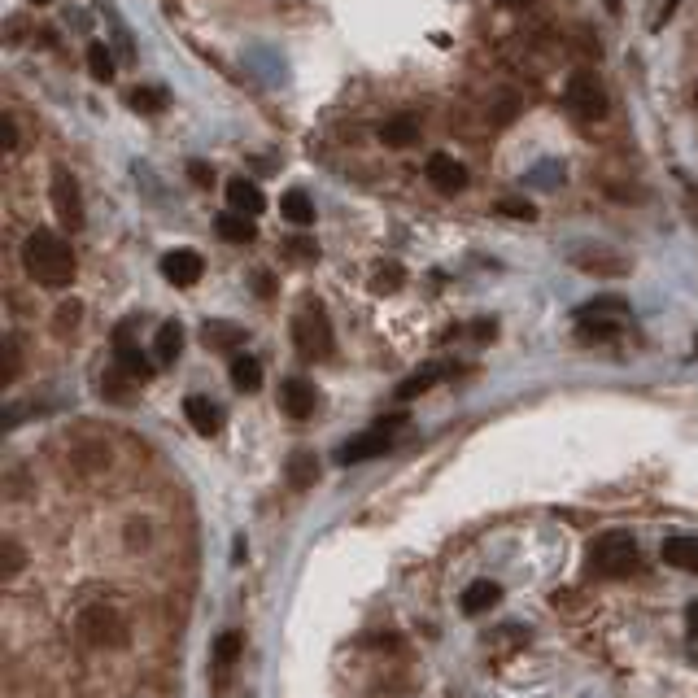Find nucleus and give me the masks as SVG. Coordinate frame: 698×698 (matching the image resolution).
I'll list each match as a JSON object with an SVG mask.
<instances>
[{
    "mask_svg": "<svg viewBox=\"0 0 698 698\" xmlns=\"http://www.w3.org/2000/svg\"><path fill=\"white\" fill-rule=\"evenodd\" d=\"M22 267H27L31 280L44 288H70L75 284L79 262H75V249H70L62 236L40 227V232H31L22 240Z\"/></svg>",
    "mask_w": 698,
    "mask_h": 698,
    "instance_id": "f257e3e1",
    "label": "nucleus"
},
{
    "mask_svg": "<svg viewBox=\"0 0 698 698\" xmlns=\"http://www.w3.org/2000/svg\"><path fill=\"white\" fill-rule=\"evenodd\" d=\"M637 568H642V550H637V541L629 533L594 537V546H589V572L607 576V581H624V576H633Z\"/></svg>",
    "mask_w": 698,
    "mask_h": 698,
    "instance_id": "f03ea898",
    "label": "nucleus"
},
{
    "mask_svg": "<svg viewBox=\"0 0 698 698\" xmlns=\"http://www.w3.org/2000/svg\"><path fill=\"white\" fill-rule=\"evenodd\" d=\"M79 633H83L88 646H96V651H123V646L131 642L127 620L118 616V607H110V603L83 607L79 611Z\"/></svg>",
    "mask_w": 698,
    "mask_h": 698,
    "instance_id": "7ed1b4c3",
    "label": "nucleus"
},
{
    "mask_svg": "<svg viewBox=\"0 0 698 698\" xmlns=\"http://www.w3.org/2000/svg\"><path fill=\"white\" fill-rule=\"evenodd\" d=\"M293 345H297V354L310 358V363H319V358H332V323H328V310H323L319 302H310L302 306V315L293 319Z\"/></svg>",
    "mask_w": 698,
    "mask_h": 698,
    "instance_id": "20e7f679",
    "label": "nucleus"
},
{
    "mask_svg": "<svg viewBox=\"0 0 698 698\" xmlns=\"http://www.w3.org/2000/svg\"><path fill=\"white\" fill-rule=\"evenodd\" d=\"M397 428H406V411H397V415H384L376 428L363 432V437H354V441H345L341 450H336V463L341 467H354V463H367V459H380L384 450L393 445L397 437Z\"/></svg>",
    "mask_w": 698,
    "mask_h": 698,
    "instance_id": "39448f33",
    "label": "nucleus"
},
{
    "mask_svg": "<svg viewBox=\"0 0 698 698\" xmlns=\"http://www.w3.org/2000/svg\"><path fill=\"white\" fill-rule=\"evenodd\" d=\"M568 105L576 118H607V88L598 83L594 70H576L568 79Z\"/></svg>",
    "mask_w": 698,
    "mask_h": 698,
    "instance_id": "423d86ee",
    "label": "nucleus"
},
{
    "mask_svg": "<svg viewBox=\"0 0 698 698\" xmlns=\"http://www.w3.org/2000/svg\"><path fill=\"white\" fill-rule=\"evenodd\" d=\"M48 192H53V210L57 219H62L70 232H79L83 227V192H79V179L66 171V166H57L53 171V184H48Z\"/></svg>",
    "mask_w": 698,
    "mask_h": 698,
    "instance_id": "0eeeda50",
    "label": "nucleus"
},
{
    "mask_svg": "<svg viewBox=\"0 0 698 698\" xmlns=\"http://www.w3.org/2000/svg\"><path fill=\"white\" fill-rule=\"evenodd\" d=\"M162 275L175 288H192L201 275H206V258H201L197 249H171V254L162 258Z\"/></svg>",
    "mask_w": 698,
    "mask_h": 698,
    "instance_id": "6e6552de",
    "label": "nucleus"
},
{
    "mask_svg": "<svg viewBox=\"0 0 698 698\" xmlns=\"http://www.w3.org/2000/svg\"><path fill=\"white\" fill-rule=\"evenodd\" d=\"M114 358H118L114 367H123L131 380H149L153 376V363L140 354V345L131 341V319L118 323V332H114Z\"/></svg>",
    "mask_w": 698,
    "mask_h": 698,
    "instance_id": "1a4fd4ad",
    "label": "nucleus"
},
{
    "mask_svg": "<svg viewBox=\"0 0 698 698\" xmlns=\"http://www.w3.org/2000/svg\"><path fill=\"white\" fill-rule=\"evenodd\" d=\"M280 406H284L288 419H310V415H315V406H319L315 384L302 380V376H288L280 384Z\"/></svg>",
    "mask_w": 698,
    "mask_h": 698,
    "instance_id": "9d476101",
    "label": "nucleus"
},
{
    "mask_svg": "<svg viewBox=\"0 0 698 698\" xmlns=\"http://www.w3.org/2000/svg\"><path fill=\"white\" fill-rule=\"evenodd\" d=\"M424 171H428V184L437 192H463L467 188V166L454 162L450 153H432Z\"/></svg>",
    "mask_w": 698,
    "mask_h": 698,
    "instance_id": "9b49d317",
    "label": "nucleus"
},
{
    "mask_svg": "<svg viewBox=\"0 0 698 698\" xmlns=\"http://www.w3.org/2000/svg\"><path fill=\"white\" fill-rule=\"evenodd\" d=\"M227 206H232L236 214H262L267 210V197H262V188L254 184V179H245V175H236V179H227Z\"/></svg>",
    "mask_w": 698,
    "mask_h": 698,
    "instance_id": "f8f14e48",
    "label": "nucleus"
},
{
    "mask_svg": "<svg viewBox=\"0 0 698 698\" xmlns=\"http://www.w3.org/2000/svg\"><path fill=\"white\" fill-rule=\"evenodd\" d=\"M184 415H188V424L197 428L201 437H214V432L223 428V411L210 402V397H201V393H192L184 402Z\"/></svg>",
    "mask_w": 698,
    "mask_h": 698,
    "instance_id": "ddd939ff",
    "label": "nucleus"
},
{
    "mask_svg": "<svg viewBox=\"0 0 698 698\" xmlns=\"http://www.w3.org/2000/svg\"><path fill=\"white\" fill-rule=\"evenodd\" d=\"M380 140L389 144V149H411V144H419V118L393 114L389 123H380Z\"/></svg>",
    "mask_w": 698,
    "mask_h": 698,
    "instance_id": "4468645a",
    "label": "nucleus"
},
{
    "mask_svg": "<svg viewBox=\"0 0 698 698\" xmlns=\"http://www.w3.org/2000/svg\"><path fill=\"white\" fill-rule=\"evenodd\" d=\"M664 563L668 568H681V572H698V537H668L664 541Z\"/></svg>",
    "mask_w": 698,
    "mask_h": 698,
    "instance_id": "2eb2a0df",
    "label": "nucleus"
},
{
    "mask_svg": "<svg viewBox=\"0 0 698 698\" xmlns=\"http://www.w3.org/2000/svg\"><path fill=\"white\" fill-rule=\"evenodd\" d=\"M576 271L585 275H607V280H616V275H629V258L620 254H576Z\"/></svg>",
    "mask_w": 698,
    "mask_h": 698,
    "instance_id": "dca6fc26",
    "label": "nucleus"
},
{
    "mask_svg": "<svg viewBox=\"0 0 698 698\" xmlns=\"http://www.w3.org/2000/svg\"><path fill=\"white\" fill-rule=\"evenodd\" d=\"M498 598H502V589L493 585V581L467 585V589H463V616H485V611L498 607Z\"/></svg>",
    "mask_w": 698,
    "mask_h": 698,
    "instance_id": "f3484780",
    "label": "nucleus"
},
{
    "mask_svg": "<svg viewBox=\"0 0 698 698\" xmlns=\"http://www.w3.org/2000/svg\"><path fill=\"white\" fill-rule=\"evenodd\" d=\"M201 341L210 349H240L245 345V328H240V323H227V319H210L206 328H201Z\"/></svg>",
    "mask_w": 698,
    "mask_h": 698,
    "instance_id": "a211bd4d",
    "label": "nucleus"
},
{
    "mask_svg": "<svg viewBox=\"0 0 698 698\" xmlns=\"http://www.w3.org/2000/svg\"><path fill=\"white\" fill-rule=\"evenodd\" d=\"M284 472H288V485H293V489H310L319 480V459L310 450H293V454H288Z\"/></svg>",
    "mask_w": 698,
    "mask_h": 698,
    "instance_id": "6ab92c4d",
    "label": "nucleus"
},
{
    "mask_svg": "<svg viewBox=\"0 0 698 698\" xmlns=\"http://www.w3.org/2000/svg\"><path fill=\"white\" fill-rule=\"evenodd\" d=\"M280 214L293 227H310V223H315V201H310L302 188H288L280 197Z\"/></svg>",
    "mask_w": 698,
    "mask_h": 698,
    "instance_id": "aec40b11",
    "label": "nucleus"
},
{
    "mask_svg": "<svg viewBox=\"0 0 698 698\" xmlns=\"http://www.w3.org/2000/svg\"><path fill=\"white\" fill-rule=\"evenodd\" d=\"M179 349H184V328H179V323H162L158 336H153V358H158V367H171L179 358Z\"/></svg>",
    "mask_w": 698,
    "mask_h": 698,
    "instance_id": "412c9836",
    "label": "nucleus"
},
{
    "mask_svg": "<svg viewBox=\"0 0 698 698\" xmlns=\"http://www.w3.org/2000/svg\"><path fill=\"white\" fill-rule=\"evenodd\" d=\"M219 236L223 240H232V245H249V240L258 236V227H254V219L249 214H236V210H227V214H219Z\"/></svg>",
    "mask_w": 698,
    "mask_h": 698,
    "instance_id": "4be33fe9",
    "label": "nucleus"
},
{
    "mask_svg": "<svg viewBox=\"0 0 698 698\" xmlns=\"http://www.w3.org/2000/svg\"><path fill=\"white\" fill-rule=\"evenodd\" d=\"M232 384L240 393H258L262 389V363L249 354H236L232 358Z\"/></svg>",
    "mask_w": 698,
    "mask_h": 698,
    "instance_id": "5701e85b",
    "label": "nucleus"
},
{
    "mask_svg": "<svg viewBox=\"0 0 698 698\" xmlns=\"http://www.w3.org/2000/svg\"><path fill=\"white\" fill-rule=\"evenodd\" d=\"M576 319H629V302L624 297H594V302H585L576 310Z\"/></svg>",
    "mask_w": 698,
    "mask_h": 698,
    "instance_id": "b1692460",
    "label": "nucleus"
},
{
    "mask_svg": "<svg viewBox=\"0 0 698 698\" xmlns=\"http://www.w3.org/2000/svg\"><path fill=\"white\" fill-rule=\"evenodd\" d=\"M127 101H131V110H140V114H166V105H171V92H166V88H149V83H140V88L131 92Z\"/></svg>",
    "mask_w": 698,
    "mask_h": 698,
    "instance_id": "393cba45",
    "label": "nucleus"
},
{
    "mask_svg": "<svg viewBox=\"0 0 698 698\" xmlns=\"http://www.w3.org/2000/svg\"><path fill=\"white\" fill-rule=\"evenodd\" d=\"M437 380H445V367H441V363H432V367H424V371H415L411 380H402V384H397V397H402V402H411V397L428 393Z\"/></svg>",
    "mask_w": 698,
    "mask_h": 698,
    "instance_id": "a878e982",
    "label": "nucleus"
},
{
    "mask_svg": "<svg viewBox=\"0 0 698 698\" xmlns=\"http://www.w3.org/2000/svg\"><path fill=\"white\" fill-rule=\"evenodd\" d=\"M240 646H245V637H240V633H232V629L219 633V642H214V672H219V677L240 659Z\"/></svg>",
    "mask_w": 698,
    "mask_h": 698,
    "instance_id": "bb28decb",
    "label": "nucleus"
},
{
    "mask_svg": "<svg viewBox=\"0 0 698 698\" xmlns=\"http://www.w3.org/2000/svg\"><path fill=\"white\" fill-rule=\"evenodd\" d=\"M88 70L96 83H110L114 79V57H110V44L105 40H92L88 44Z\"/></svg>",
    "mask_w": 698,
    "mask_h": 698,
    "instance_id": "cd10ccee",
    "label": "nucleus"
},
{
    "mask_svg": "<svg viewBox=\"0 0 698 698\" xmlns=\"http://www.w3.org/2000/svg\"><path fill=\"white\" fill-rule=\"evenodd\" d=\"M131 384H136V380H131L123 367H114V371H105V376H101V393L110 397V402L127 406V402H131Z\"/></svg>",
    "mask_w": 698,
    "mask_h": 698,
    "instance_id": "c85d7f7f",
    "label": "nucleus"
},
{
    "mask_svg": "<svg viewBox=\"0 0 698 698\" xmlns=\"http://www.w3.org/2000/svg\"><path fill=\"white\" fill-rule=\"evenodd\" d=\"M22 563H27V555H22V546H18V541H14V537H5V541H0V581H18Z\"/></svg>",
    "mask_w": 698,
    "mask_h": 698,
    "instance_id": "c756f323",
    "label": "nucleus"
},
{
    "mask_svg": "<svg viewBox=\"0 0 698 698\" xmlns=\"http://www.w3.org/2000/svg\"><path fill=\"white\" fill-rule=\"evenodd\" d=\"M576 336H581V341H616V336H620V319H581Z\"/></svg>",
    "mask_w": 698,
    "mask_h": 698,
    "instance_id": "7c9ffc66",
    "label": "nucleus"
},
{
    "mask_svg": "<svg viewBox=\"0 0 698 698\" xmlns=\"http://www.w3.org/2000/svg\"><path fill=\"white\" fill-rule=\"evenodd\" d=\"M498 214H502V219H515V223H533L537 219V206H533V201H524V197H502L498 201Z\"/></svg>",
    "mask_w": 698,
    "mask_h": 698,
    "instance_id": "2f4dec72",
    "label": "nucleus"
},
{
    "mask_svg": "<svg viewBox=\"0 0 698 698\" xmlns=\"http://www.w3.org/2000/svg\"><path fill=\"white\" fill-rule=\"evenodd\" d=\"M0 349H5V371H0V384L9 389V384L22 376V354H18V341H14V336H5V345H0Z\"/></svg>",
    "mask_w": 698,
    "mask_h": 698,
    "instance_id": "473e14b6",
    "label": "nucleus"
},
{
    "mask_svg": "<svg viewBox=\"0 0 698 698\" xmlns=\"http://www.w3.org/2000/svg\"><path fill=\"white\" fill-rule=\"evenodd\" d=\"M371 284H376V293H397V288H402V267H393V262H389L384 271H376V280H371Z\"/></svg>",
    "mask_w": 698,
    "mask_h": 698,
    "instance_id": "72a5a7b5",
    "label": "nucleus"
},
{
    "mask_svg": "<svg viewBox=\"0 0 698 698\" xmlns=\"http://www.w3.org/2000/svg\"><path fill=\"white\" fill-rule=\"evenodd\" d=\"M79 315H83V306L79 302H66L62 310H57V332H75V323H79Z\"/></svg>",
    "mask_w": 698,
    "mask_h": 698,
    "instance_id": "f704fd0d",
    "label": "nucleus"
},
{
    "mask_svg": "<svg viewBox=\"0 0 698 698\" xmlns=\"http://www.w3.org/2000/svg\"><path fill=\"white\" fill-rule=\"evenodd\" d=\"M188 179L197 188H210L214 184V166H206V162H188Z\"/></svg>",
    "mask_w": 698,
    "mask_h": 698,
    "instance_id": "c9c22d12",
    "label": "nucleus"
},
{
    "mask_svg": "<svg viewBox=\"0 0 698 698\" xmlns=\"http://www.w3.org/2000/svg\"><path fill=\"white\" fill-rule=\"evenodd\" d=\"M288 249H293L297 258H319V245L315 240H306V236H297V240H288Z\"/></svg>",
    "mask_w": 698,
    "mask_h": 698,
    "instance_id": "e433bc0d",
    "label": "nucleus"
},
{
    "mask_svg": "<svg viewBox=\"0 0 698 698\" xmlns=\"http://www.w3.org/2000/svg\"><path fill=\"white\" fill-rule=\"evenodd\" d=\"M5 153H18V123H14V114H5Z\"/></svg>",
    "mask_w": 698,
    "mask_h": 698,
    "instance_id": "4c0bfd02",
    "label": "nucleus"
},
{
    "mask_svg": "<svg viewBox=\"0 0 698 698\" xmlns=\"http://www.w3.org/2000/svg\"><path fill=\"white\" fill-rule=\"evenodd\" d=\"M476 341H493V332H498V323H493V319H476Z\"/></svg>",
    "mask_w": 698,
    "mask_h": 698,
    "instance_id": "58836bf2",
    "label": "nucleus"
},
{
    "mask_svg": "<svg viewBox=\"0 0 698 698\" xmlns=\"http://www.w3.org/2000/svg\"><path fill=\"white\" fill-rule=\"evenodd\" d=\"M685 616H690V633L698 637V607H690V611H685Z\"/></svg>",
    "mask_w": 698,
    "mask_h": 698,
    "instance_id": "ea45409f",
    "label": "nucleus"
},
{
    "mask_svg": "<svg viewBox=\"0 0 698 698\" xmlns=\"http://www.w3.org/2000/svg\"><path fill=\"white\" fill-rule=\"evenodd\" d=\"M502 5H528V0H502Z\"/></svg>",
    "mask_w": 698,
    "mask_h": 698,
    "instance_id": "a19ab883",
    "label": "nucleus"
},
{
    "mask_svg": "<svg viewBox=\"0 0 698 698\" xmlns=\"http://www.w3.org/2000/svg\"><path fill=\"white\" fill-rule=\"evenodd\" d=\"M35 5H48V0H35Z\"/></svg>",
    "mask_w": 698,
    "mask_h": 698,
    "instance_id": "79ce46f5",
    "label": "nucleus"
},
{
    "mask_svg": "<svg viewBox=\"0 0 698 698\" xmlns=\"http://www.w3.org/2000/svg\"><path fill=\"white\" fill-rule=\"evenodd\" d=\"M694 101H698V88H694Z\"/></svg>",
    "mask_w": 698,
    "mask_h": 698,
    "instance_id": "37998d69",
    "label": "nucleus"
},
{
    "mask_svg": "<svg viewBox=\"0 0 698 698\" xmlns=\"http://www.w3.org/2000/svg\"><path fill=\"white\" fill-rule=\"evenodd\" d=\"M694 354H698V345H694Z\"/></svg>",
    "mask_w": 698,
    "mask_h": 698,
    "instance_id": "c03bdc74",
    "label": "nucleus"
}]
</instances>
